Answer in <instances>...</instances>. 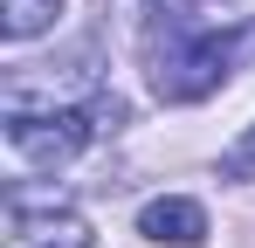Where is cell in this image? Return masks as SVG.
Segmentation results:
<instances>
[{"mask_svg": "<svg viewBox=\"0 0 255 248\" xmlns=\"http://www.w3.org/2000/svg\"><path fill=\"white\" fill-rule=\"evenodd\" d=\"M249 55H255V21L207 28V35H179V21H172V35L152 41V90L166 104H193V97L221 90V76H235V62H249Z\"/></svg>", "mask_w": 255, "mask_h": 248, "instance_id": "1", "label": "cell"}, {"mask_svg": "<svg viewBox=\"0 0 255 248\" xmlns=\"http://www.w3.org/2000/svg\"><path fill=\"white\" fill-rule=\"evenodd\" d=\"M118 124H125V104H118V97H90L83 111H76V104H55V111L7 104V145L28 165H69L97 131H118Z\"/></svg>", "mask_w": 255, "mask_h": 248, "instance_id": "2", "label": "cell"}, {"mask_svg": "<svg viewBox=\"0 0 255 248\" xmlns=\"http://www.w3.org/2000/svg\"><path fill=\"white\" fill-rule=\"evenodd\" d=\"M7 248H90V221L69 207L7 200Z\"/></svg>", "mask_w": 255, "mask_h": 248, "instance_id": "3", "label": "cell"}, {"mask_svg": "<svg viewBox=\"0 0 255 248\" xmlns=\"http://www.w3.org/2000/svg\"><path fill=\"white\" fill-rule=\"evenodd\" d=\"M138 235H145V242H166V248H200V242H207V207H200V200H179V193L145 200Z\"/></svg>", "mask_w": 255, "mask_h": 248, "instance_id": "4", "label": "cell"}, {"mask_svg": "<svg viewBox=\"0 0 255 248\" xmlns=\"http://www.w3.org/2000/svg\"><path fill=\"white\" fill-rule=\"evenodd\" d=\"M62 7H69V0H0V35H7V41H28V35H42Z\"/></svg>", "mask_w": 255, "mask_h": 248, "instance_id": "5", "label": "cell"}, {"mask_svg": "<svg viewBox=\"0 0 255 248\" xmlns=\"http://www.w3.org/2000/svg\"><path fill=\"white\" fill-rule=\"evenodd\" d=\"M221 172H228V179H255V124L242 131V138H235V145H228V159H221Z\"/></svg>", "mask_w": 255, "mask_h": 248, "instance_id": "6", "label": "cell"}]
</instances>
